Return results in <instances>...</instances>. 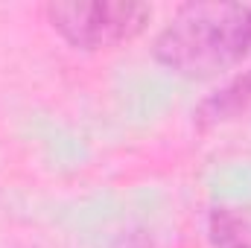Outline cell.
Wrapping results in <instances>:
<instances>
[{
    "mask_svg": "<svg viewBox=\"0 0 251 248\" xmlns=\"http://www.w3.org/2000/svg\"><path fill=\"white\" fill-rule=\"evenodd\" d=\"M251 56V3H190L155 35L152 59L181 79H213Z\"/></svg>",
    "mask_w": 251,
    "mask_h": 248,
    "instance_id": "6da1fadb",
    "label": "cell"
},
{
    "mask_svg": "<svg viewBox=\"0 0 251 248\" xmlns=\"http://www.w3.org/2000/svg\"><path fill=\"white\" fill-rule=\"evenodd\" d=\"M44 12L50 26L64 41L85 53L134 41L152 21V9L131 0H67L50 3Z\"/></svg>",
    "mask_w": 251,
    "mask_h": 248,
    "instance_id": "7a4b0ae2",
    "label": "cell"
},
{
    "mask_svg": "<svg viewBox=\"0 0 251 248\" xmlns=\"http://www.w3.org/2000/svg\"><path fill=\"white\" fill-rule=\"evenodd\" d=\"M251 111V67L246 73L234 76L231 82H225L219 91H213L210 97H204L196 108V123L201 128L210 125H222L231 120H240Z\"/></svg>",
    "mask_w": 251,
    "mask_h": 248,
    "instance_id": "3957f363",
    "label": "cell"
},
{
    "mask_svg": "<svg viewBox=\"0 0 251 248\" xmlns=\"http://www.w3.org/2000/svg\"><path fill=\"white\" fill-rule=\"evenodd\" d=\"M213 248H251V204H216L207 213Z\"/></svg>",
    "mask_w": 251,
    "mask_h": 248,
    "instance_id": "277c9868",
    "label": "cell"
}]
</instances>
